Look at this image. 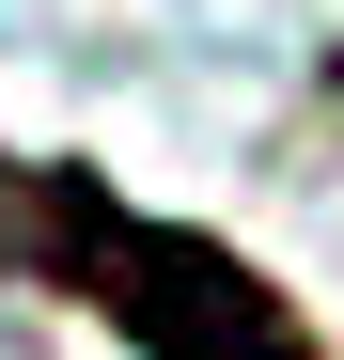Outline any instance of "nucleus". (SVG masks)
<instances>
[{
  "label": "nucleus",
  "mask_w": 344,
  "mask_h": 360,
  "mask_svg": "<svg viewBox=\"0 0 344 360\" xmlns=\"http://www.w3.org/2000/svg\"><path fill=\"white\" fill-rule=\"evenodd\" d=\"M47 251H63V282H94L110 314H126V345H141V360H313V329L282 314L235 251L126 219L110 188H79V172L47 188Z\"/></svg>",
  "instance_id": "nucleus-1"
}]
</instances>
